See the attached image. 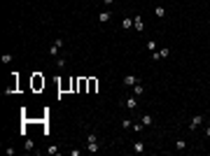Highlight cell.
Masks as SVG:
<instances>
[{"label": "cell", "mask_w": 210, "mask_h": 156, "mask_svg": "<svg viewBox=\"0 0 210 156\" xmlns=\"http://www.w3.org/2000/svg\"><path fill=\"white\" fill-rule=\"evenodd\" d=\"M208 128H210V121H208Z\"/></svg>", "instance_id": "obj_21"}, {"label": "cell", "mask_w": 210, "mask_h": 156, "mask_svg": "<svg viewBox=\"0 0 210 156\" xmlns=\"http://www.w3.org/2000/svg\"><path fill=\"white\" fill-rule=\"evenodd\" d=\"M168 54H170V49H168V47H164V49H161V51H159V61H161V58H166Z\"/></svg>", "instance_id": "obj_14"}, {"label": "cell", "mask_w": 210, "mask_h": 156, "mask_svg": "<svg viewBox=\"0 0 210 156\" xmlns=\"http://www.w3.org/2000/svg\"><path fill=\"white\" fill-rule=\"evenodd\" d=\"M63 47V40L61 37H56V42L52 44V49H49V54H52V56H56V54H59V49H61Z\"/></svg>", "instance_id": "obj_5"}, {"label": "cell", "mask_w": 210, "mask_h": 156, "mask_svg": "<svg viewBox=\"0 0 210 156\" xmlns=\"http://www.w3.org/2000/svg\"><path fill=\"white\" fill-rule=\"evenodd\" d=\"M175 149H180V151L187 149V142H184V140H177V142H175Z\"/></svg>", "instance_id": "obj_15"}, {"label": "cell", "mask_w": 210, "mask_h": 156, "mask_svg": "<svg viewBox=\"0 0 210 156\" xmlns=\"http://www.w3.org/2000/svg\"><path fill=\"white\" fill-rule=\"evenodd\" d=\"M122 126H124V128H133V121H131V119H124Z\"/></svg>", "instance_id": "obj_17"}, {"label": "cell", "mask_w": 210, "mask_h": 156, "mask_svg": "<svg viewBox=\"0 0 210 156\" xmlns=\"http://www.w3.org/2000/svg\"><path fill=\"white\" fill-rule=\"evenodd\" d=\"M103 2H105V5H112V2H114V0H103Z\"/></svg>", "instance_id": "obj_19"}, {"label": "cell", "mask_w": 210, "mask_h": 156, "mask_svg": "<svg viewBox=\"0 0 210 156\" xmlns=\"http://www.w3.org/2000/svg\"><path fill=\"white\" fill-rule=\"evenodd\" d=\"M201 121H203V114H196V117H192V121H189V128H199L201 126Z\"/></svg>", "instance_id": "obj_4"}, {"label": "cell", "mask_w": 210, "mask_h": 156, "mask_svg": "<svg viewBox=\"0 0 210 156\" xmlns=\"http://www.w3.org/2000/svg\"><path fill=\"white\" fill-rule=\"evenodd\" d=\"M124 105H126L129 110H135V107H138V95H135V98H126V100H124Z\"/></svg>", "instance_id": "obj_8"}, {"label": "cell", "mask_w": 210, "mask_h": 156, "mask_svg": "<svg viewBox=\"0 0 210 156\" xmlns=\"http://www.w3.org/2000/svg\"><path fill=\"white\" fill-rule=\"evenodd\" d=\"M98 89V79H94V77H89V93H94Z\"/></svg>", "instance_id": "obj_9"}, {"label": "cell", "mask_w": 210, "mask_h": 156, "mask_svg": "<svg viewBox=\"0 0 210 156\" xmlns=\"http://www.w3.org/2000/svg\"><path fill=\"white\" fill-rule=\"evenodd\" d=\"M133 93H135V95H142V93H145V86H142V84H135V86H133Z\"/></svg>", "instance_id": "obj_11"}, {"label": "cell", "mask_w": 210, "mask_h": 156, "mask_svg": "<svg viewBox=\"0 0 210 156\" xmlns=\"http://www.w3.org/2000/svg\"><path fill=\"white\" fill-rule=\"evenodd\" d=\"M154 14H157V17L161 19V17H164V14H166V9H164V7H157V9H154Z\"/></svg>", "instance_id": "obj_16"}, {"label": "cell", "mask_w": 210, "mask_h": 156, "mask_svg": "<svg viewBox=\"0 0 210 156\" xmlns=\"http://www.w3.org/2000/svg\"><path fill=\"white\" fill-rule=\"evenodd\" d=\"M133 149H135V154H142V151H145V145H142V142H135Z\"/></svg>", "instance_id": "obj_13"}, {"label": "cell", "mask_w": 210, "mask_h": 156, "mask_svg": "<svg viewBox=\"0 0 210 156\" xmlns=\"http://www.w3.org/2000/svg\"><path fill=\"white\" fill-rule=\"evenodd\" d=\"M33 89H35V91H40V89H44V79L40 77V75H33Z\"/></svg>", "instance_id": "obj_2"}, {"label": "cell", "mask_w": 210, "mask_h": 156, "mask_svg": "<svg viewBox=\"0 0 210 156\" xmlns=\"http://www.w3.org/2000/svg\"><path fill=\"white\" fill-rule=\"evenodd\" d=\"M124 84H126V86H135V84H140V79L135 77V75H126V77H124Z\"/></svg>", "instance_id": "obj_3"}, {"label": "cell", "mask_w": 210, "mask_h": 156, "mask_svg": "<svg viewBox=\"0 0 210 156\" xmlns=\"http://www.w3.org/2000/svg\"><path fill=\"white\" fill-rule=\"evenodd\" d=\"M140 121L145 123V126H152V123H154V119H152V117H149V114H145V117H142V119H140Z\"/></svg>", "instance_id": "obj_12"}, {"label": "cell", "mask_w": 210, "mask_h": 156, "mask_svg": "<svg viewBox=\"0 0 210 156\" xmlns=\"http://www.w3.org/2000/svg\"><path fill=\"white\" fill-rule=\"evenodd\" d=\"M110 19H112V12H107V9H105V12H100V14H98V21H100V23H107V21H110Z\"/></svg>", "instance_id": "obj_7"}, {"label": "cell", "mask_w": 210, "mask_h": 156, "mask_svg": "<svg viewBox=\"0 0 210 156\" xmlns=\"http://www.w3.org/2000/svg\"><path fill=\"white\" fill-rule=\"evenodd\" d=\"M0 61H2V63H9V61H12V56H9V54H5V56H0Z\"/></svg>", "instance_id": "obj_18"}, {"label": "cell", "mask_w": 210, "mask_h": 156, "mask_svg": "<svg viewBox=\"0 0 210 156\" xmlns=\"http://www.w3.org/2000/svg\"><path fill=\"white\" fill-rule=\"evenodd\" d=\"M122 28H126V30H129V28H133V19H122Z\"/></svg>", "instance_id": "obj_10"}, {"label": "cell", "mask_w": 210, "mask_h": 156, "mask_svg": "<svg viewBox=\"0 0 210 156\" xmlns=\"http://www.w3.org/2000/svg\"><path fill=\"white\" fill-rule=\"evenodd\" d=\"M133 26H135V30H138V33H142V30H145V21H142V17H135V19H133Z\"/></svg>", "instance_id": "obj_6"}, {"label": "cell", "mask_w": 210, "mask_h": 156, "mask_svg": "<svg viewBox=\"0 0 210 156\" xmlns=\"http://www.w3.org/2000/svg\"><path fill=\"white\" fill-rule=\"evenodd\" d=\"M205 138H210V128H205Z\"/></svg>", "instance_id": "obj_20"}, {"label": "cell", "mask_w": 210, "mask_h": 156, "mask_svg": "<svg viewBox=\"0 0 210 156\" xmlns=\"http://www.w3.org/2000/svg\"><path fill=\"white\" fill-rule=\"evenodd\" d=\"M87 151H91V154H96V151H98V138L94 135V133L87 138Z\"/></svg>", "instance_id": "obj_1"}]
</instances>
